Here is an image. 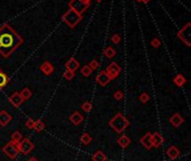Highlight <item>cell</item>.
I'll return each instance as SVG.
<instances>
[{
	"label": "cell",
	"mask_w": 191,
	"mask_h": 161,
	"mask_svg": "<svg viewBox=\"0 0 191 161\" xmlns=\"http://www.w3.org/2000/svg\"><path fill=\"white\" fill-rule=\"evenodd\" d=\"M39 68H40V71H42V73L45 76H50L54 73V66L50 62H44V63H42Z\"/></svg>",
	"instance_id": "obj_10"
},
{
	"label": "cell",
	"mask_w": 191,
	"mask_h": 161,
	"mask_svg": "<svg viewBox=\"0 0 191 161\" xmlns=\"http://www.w3.org/2000/svg\"><path fill=\"white\" fill-rule=\"evenodd\" d=\"M105 73L107 74L108 77L111 78V80H112L120 75V73H121V67H120V65L117 64L116 62H113V63H111V64L106 67Z\"/></svg>",
	"instance_id": "obj_7"
},
{
	"label": "cell",
	"mask_w": 191,
	"mask_h": 161,
	"mask_svg": "<svg viewBox=\"0 0 191 161\" xmlns=\"http://www.w3.org/2000/svg\"><path fill=\"white\" fill-rule=\"evenodd\" d=\"M27 161H38V160H37L36 158H34V157H31V158H30V159H28Z\"/></svg>",
	"instance_id": "obj_37"
},
{
	"label": "cell",
	"mask_w": 191,
	"mask_h": 161,
	"mask_svg": "<svg viewBox=\"0 0 191 161\" xmlns=\"http://www.w3.org/2000/svg\"><path fill=\"white\" fill-rule=\"evenodd\" d=\"M10 138H11V141L12 142H15V143H19V142L22 140V134L20 133L19 131H15L14 133H11Z\"/></svg>",
	"instance_id": "obj_24"
},
{
	"label": "cell",
	"mask_w": 191,
	"mask_h": 161,
	"mask_svg": "<svg viewBox=\"0 0 191 161\" xmlns=\"http://www.w3.org/2000/svg\"><path fill=\"white\" fill-rule=\"evenodd\" d=\"M83 1H84V2H86V3H89V2H91L92 0H83Z\"/></svg>",
	"instance_id": "obj_38"
},
{
	"label": "cell",
	"mask_w": 191,
	"mask_h": 161,
	"mask_svg": "<svg viewBox=\"0 0 191 161\" xmlns=\"http://www.w3.org/2000/svg\"><path fill=\"white\" fill-rule=\"evenodd\" d=\"M117 145L122 148V149H126V148L131 145V139L127 136H125V134H122V136L117 139Z\"/></svg>",
	"instance_id": "obj_18"
},
{
	"label": "cell",
	"mask_w": 191,
	"mask_h": 161,
	"mask_svg": "<svg viewBox=\"0 0 191 161\" xmlns=\"http://www.w3.org/2000/svg\"><path fill=\"white\" fill-rule=\"evenodd\" d=\"M12 120V117L8 113L7 111H1L0 112V125L1 126H6Z\"/></svg>",
	"instance_id": "obj_17"
},
{
	"label": "cell",
	"mask_w": 191,
	"mask_h": 161,
	"mask_svg": "<svg viewBox=\"0 0 191 161\" xmlns=\"http://www.w3.org/2000/svg\"><path fill=\"white\" fill-rule=\"evenodd\" d=\"M83 120H84V117L77 111H75L74 113H72L70 114V117H69V121H70L74 125L80 124V123L83 122Z\"/></svg>",
	"instance_id": "obj_16"
},
{
	"label": "cell",
	"mask_w": 191,
	"mask_h": 161,
	"mask_svg": "<svg viewBox=\"0 0 191 161\" xmlns=\"http://www.w3.org/2000/svg\"><path fill=\"white\" fill-rule=\"evenodd\" d=\"M189 27H190V25L188 24V25L179 33V38H180L187 46H190V40H189V38H190V31H189Z\"/></svg>",
	"instance_id": "obj_9"
},
{
	"label": "cell",
	"mask_w": 191,
	"mask_h": 161,
	"mask_svg": "<svg viewBox=\"0 0 191 161\" xmlns=\"http://www.w3.org/2000/svg\"><path fill=\"white\" fill-rule=\"evenodd\" d=\"M26 128L29 129V130H34V125H35V121L33 119H28L25 123Z\"/></svg>",
	"instance_id": "obj_34"
},
{
	"label": "cell",
	"mask_w": 191,
	"mask_h": 161,
	"mask_svg": "<svg viewBox=\"0 0 191 161\" xmlns=\"http://www.w3.org/2000/svg\"><path fill=\"white\" fill-rule=\"evenodd\" d=\"M166 153L170 160H175L178 157L180 156V150H179L175 145H170V147L166 149Z\"/></svg>",
	"instance_id": "obj_12"
},
{
	"label": "cell",
	"mask_w": 191,
	"mask_h": 161,
	"mask_svg": "<svg viewBox=\"0 0 191 161\" xmlns=\"http://www.w3.org/2000/svg\"><path fill=\"white\" fill-rule=\"evenodd\" d=\"M169 122L171 123V125H173L175 128H179L183 122H184V119L181 117V114L179 113H175L172 117H170Z\"/></svg>",
	"instance_id": "obj_14"
},
{
	"label": "cell",
	"mask_w": 191,
	"mask_h": 161,
	"mask_svg": "<svg viewBox=\"0 0 191 161\" xmlns=\"http://www.w3.org/2000/svg\"><path fill=\"white\" fill-rule=\"evenodd\" d=\"M82 110H83L84 112H86V113H89V111L92 110V103L91 102H84L83 104H82Z\"/></svg>",
	"instance_id": "obj_31"
},
{
	"label": "cell",
	"mask_w": 191,
	"mask_h": 161,
	"mask_svg": "<svg viewBox=\"0 0 191 161\" xmlns=\"http://www.w3.org/2000/svg\"><path fill=\"white\" fill-rule=\"evenodd\" d=\"M74 76H75V72H72V71H68V70L65 71L63 74V77L66 80H72L74 78Z\"/></svg>",
	"instance_id": "obj_29"
},
{
	"label": "cell",
	"mask_w": 191,
	"mask_h": 161,
	"mask_svg": "<svg viewBox=\"0 0 191 161\" xmlns=\"http://www.w3.org/2000/svg\"><path fill=\"white\" fill-rule=\"evenodd\" d=\"M129 124H130L129 120H127L122 113L115 114V115L110 120V122H108V125H110L116 133H122L123 131L129 126Z\"/></svg>",
	"instance_id": "obj_2"
},
{
	"label": "cell",
	"mask_w": 191,
	"mask_h": 161,
	"mask_svg": "<svg viewBox=\"0 0 191 161\" xmlns=\"http://www.w3.org/2000/svg\"><path fill=\"white\" fill-rule=\"evenodd\" d=\"M113 96L116 101H122L123 99H124V93H123L122 91H116L115 93H114Z\"/></svg>",
	"instance_id": "obj_33"
},
{
	"label": "cell",
	"mask_w": 191,
	"mask_h": 161,
	"mask_svg": "<svg viewBox=\"0 0 191 161\" xmlns=\"http://www.w3.org/2000/svg\"><path fill=\"white\" fill-rule=\"evenodd\" d=\"M20 94V96H21V99L24 101H27V100H29L31 97V95H33V93H31V91L28 87H25V89H22L21 90V92L19 93Z\"/></svg>",
	"instance_id": "obj_23"
},
{
	"label": "cell",
	"mask_w": 191,
	"mask_h": 161,
	"mask_svg": "<svg viewBox=\"0 0 191 161\" xmlns=\"http://www.w3.org/2000/svg\"><path fill=\"white\" fill-rule=\"evenodd\" d=\"M66 70H68V71H72V72H75V71L77 70L78 67H80V63H78L77 61L75 58H69L68 61H67V63H66Z\"/></svg>",
	"instance_id": "obj_19"
},
{
	"label": "cell",
	"mask_w": 191,
	"mask_h": 161,
	"mask_svg": "<svg viewBox=\"0 0 191 161\" xmlns=\"http://www.w3.org/2000/svg\"><path fill=\"white\" fill-rule=\"evenodd\" d=\"M9 102H10L11 105L15 106V108H19L22 103H24V100L21 99V96H20V94L18 92H15L14 94L9 97Z\"/></svg>",
	"instance_id": "obj_13"
},
{
	"label": "cell",
	"mask_w": 191,
	"mask_h": 161,
	"mask_svg": "<svg viewBox=\"0 0 191 161\" xmlns=\"http://www.w3.org/2000/svg\"><path fill=\"white\" fill-rule=\"evenodd\" d=\"M89 67L91 68L92 71H95V70H97V68L100 67V63H98V62H97L96 59H93V61L89 62Z\"/></svg>",
	"instance_id": "obj_32"
},
{
	"label": "cell",
	"mask_w": 191,
	"mask_h": 161,
	"mask_svg": "<svg viewBox=\"0 0 191 161\" xmlns=\"http://www.w3.org/2000/svg\"><path fill=\"white\" fill-rule=\"evenodd\" d=\"M151 141H152V147L160 148L161 145H163L164 139H163V136H161V133L154 132V133H151Z\"/></svg>",
	"instance_id": "obj_8"
},
{
	"label": "cell",
	"mask_w": 191,
	"mask_h": 161,
	"mask_svg": "<svg viewBox=\"0 0 191 161\" xmlns=\"http://www.w3.org/2000/svg\"><path fill=\"white\" fill-rule=\"evenodd\" d=\"M138 1H141V0H138Z\"/></svg>",
	"instance_id": "obj_41"
},
{
	"label": "cell",
	"mask_w": 191,
	"mask_h": 161,
	"mask_svg": "<svg viewBox=\"0 0 191 161\" xmlns=\"http://www.w3.org/2000/svg\"><path fill=\"white\" fill-rule=\"evenodd\" d=\"M96 82L100 84L101 86H105L111 82V78L108 77V75L105 73V71H102L97 74L96 76Z\"/></svg>",
	"instance_id": "obj_11"
},
{
	"label": "cell",
	"mask_w": 191,
	"mask_h": 161,
	"mask_svg": "<svg viewBox=\"0 0 191 161\" xmlns=\"http://www.w3.org/2000/svg\"><path fill=\"white\" fill-rule=\"evenodd\" d=\"M112 43H114V44H120V42H121V36H120L119 34H115V35H113L111 38Z\"/></svg>",
	"instance_id": "obj_35"
},
{
	"label": "cell",
	"mask_w": 191,
	"mask_h": 161,
	"mask_svg": "<svg viewBox=\"0 0 191 161\" xmlns=\"http://www.w3.org/2000/svg\"><path fill=\"white\" fill-rule=\"evenodd\" d=\"M92 72H93V71L89 68V65H85V66H83L82 68H80V73H82V75L85 76V77H87V76L91 75Z\"/></svg>",
	"instance_id": "obj_28"
},
{
	"label": "cell",
	"mask_w": 191,
	"mask_h": 161,
	"mask_svg": "<svg viewBox=\"0 0 191 161\" xmlns=\"http://www.w3.org/2000/svg\"><path fill=\"white\" fill-rule=\"evenodd\" d=\"M96 1H97V2H100V1H102V0H96Z\"/></svg>",
	"instance_id": "obj_40"
},
{
	"label": "cell",
	"mask_w": 191,
	"mask_h": 161,
	"mask_svg": "<svg viewBox=\"0 0 191 161\" xmlns=\"http://www.w3.org/2000/svg\"><path fill=\"white\" fill-rule=\"evenodd\" d=\"M106 154L103 152L102 150H97L95 151V153L92 157V160L93 161H106Z\"/></svg>",
	"instance_id": "obj_20"
},
{
	"label": "cell",
	"mask_w": 191,
	"mask_h": 161,
	"mask_svg": "<svg viewBox=\"0 0 191 161\" xmlns=\"http://www.w3.org/2000/svg\"><path fill=\"white\" fill-rule=\"evenodd\" d=\"M139 99H140V101H141V103H143V104H145V103H148L149 102V100H150V96H149V94H148L147 92H143L140 96H139Z\"/></svg>",
	"instance_id": "obj_30"
},
{
	"label": "cell",
	"mask_w": 191,
	"mask_h": 161,
	"mask_svg": "<svg viewBox=\"0 0 191 161\" xmlns=\"http://www.w3.org/2000/svg\"><path fill=\"white\" fill-rule=\"evenodd\" d=\"M80 143L84 145H89V143L92 142V136H89V133H84L82 134V136H80Z\"/></svg>",
	"instance_id": "obj_25"
},
{
	"label": "cell",
	"mask_w": 191,
	"mask_h": 161,
	"mask_svg": "<svg viewBox=\"0 0 191 161\" xmlns=\"http://www.w3.org/2000/svg\"><path fill=\"white\" fill-rule=\"evenodd\" d=\"M152 46H153V47H155V48L160 46V40H159V38L153 39V40H152Z\"/></svg>",
	"instance_id": "obj_36"
},
{
	"label": "cell",
	"mask_w": 191,
	"mask_h": 161,
	"mask_svg": "<svg viewBox=\"0 0 191 161\" xmlns=\"http://www.w3.org/2000/svg\"><path fill=\"white\" fill-rule=\"evenodd\" d=\"M2 152L5 153L7 157H9L10 159L17 158V156L19 154V150H18L17 143H15V142H12V141H9L8 143H6V145H3Z\"/></svg>",
	"instance_id": "obj_4"
},
{
	"label": "cell",
	"mask_w": 191,
	"mask_h": 161,
	"mask_svg": "<svg viewBox=\"0 0 191 161\" xmlns=\"http://www.w3.org/2000/svg\"><path fill=\"white\" fill-rule=\"evenodd\" d=\"M140 143H141L147 150L152 149L153 147H152V141H151V132H148L147 134H144L141 139H140Z\"/></svg>",
	"instance_id": "obj_15"
},
{
	"label": "cell",
	"mask_w": 191,
	"mask_h": 161,
	"mask_svg": "<svg viewBox=\"0 0 191 161\" xmlns=\"http://www.w3.org/2000/svg\"><path fill=\"white\" fill-rule=\"evenodd\" d=\"M22 43V38L8 25L0 28V54L3 57H9Z\"/></svg>",
	"instance_id": "obj_1"
},
{
	"label": "cell",
	"mask_w": 191,
	"mask_h": 161,
	"mask_svg": "<svg viewBox=\"0 0 191 161\" xmlns=\"http://www.w3.org/2000/svg\"><path fill=\"white\" fill-rule=\"evenodd\" d=\"M68 6H69V9H72V10H74L75 12H77L78 15L82 16V14H83L86 9L89 8V3L84 2L83 0H70Z\"/></svg>",
	"instance_id": "obj_5"
},
{
	"label": "cell",
	"mask_w": 191,
	"mask_h": 161,
	"mask_svg": "<svg viewBox=\"0 0 191 161\" xmlns=\"http://www.w3.org/2000/svg\"><path fill=\"white\" fill-rule=\"evenodd\" d=\"M141 1H143V2H148V1H150V0H141Z\"/></svg>",
	"instance_id": "obj_39"
},
{
	"label": "cell",
	"mask_w": 191,
	"mask_h": 161,
	"mask_svg": "<svg viewBox=\"0 0 191 161\" xmlns=\"http://www.w3.org/2000/svg\"><path fill=\"white\" fill-rule=\"evenodd\" d=\"M115 54H116V52H115V49H114L113 47H111V46H108V47H106L105 49H104V55H105L107 58H113L114 56H115Z\"/></svg>",
	"instance_id": "obj_26"
},
{
	"label": "cell",
	"mask_w": 191,
	"mask_h": 161,
	"mask_svg": "<svg viewBox=\"0 0 191 161\" xmlns=\"http://www.w3.org/2000/svg\"><path fill=\"white\" fill-rule=\"evenodd\" d=\"M173 82H175V84L177 86H179V87H181V86H183L184 84H186V77L182 75V74H177L175 75V77L173 78Z\"/></svg>",
	"instance_id": "obj_21"
},
{
	"label": "cell",
	"mask_w": 191,
	"mask_h": 161,
	"mask_svg": "<svg viewBox=\"0 0 191 161\" xmlns=\"http://www.w3.org/2000/svg\"><path fill=\"white\" fill-rule=\"evenodd\" d=\"M80 19H82V16L78 15L77 12H75L72 9L67 10L66 12L63 15V21L70 28H74L75 26L80 21Z\"/></svg>",
	"instance_id": "obj_3"
},
{
	"label": "cell",
	"mask_w": 191,
	"mask_h": 161,
	"mask_svg": "<svg viewBox=\"0 0 191 161\" xmlns=\"http://www.w3.org/2000/svg\"><path fill=\"white\" fill-rule=\"evenodd\" d=\"M44 129H45V123L43 122L42 120H37V121H35L34 130L36 131V132H42Z\"/></svg>",
	"instance_id": "obj_27"
},
{
	"label": "cell",
	"mask_w": 191,
	"mask_h": 161,
	"mask_svg": "<svg viewBox=\"0 0 191 161\" xmlns=\"http://www.w3.org/2000/svg\"><path fill=\"white\" fill-rule=\"evenodd\" d=\"M9 82V78L7 76L6 73H3L2 71H0V90H2Z\"/></svg>",
	"instance_id": "obj_22"
},
{
	"label": "cell",
	"mask_w": 191,
	"mask_h": 161,
	"mask_svg": "<svg viewBox=\"0 0 191 161\" xmlns=\"http://www.w3.org/2000/svg\"><path fill=\"white\" fill-rule=\"evenodd\" d=\"M17 147H18L19 152H21L22 154H29V153L34 150L35 145H34V143L28 139V138H25V139H22L19 143H17Z\"/></svg>",
	"instance_id": "obj_6"
}]
</instances>
